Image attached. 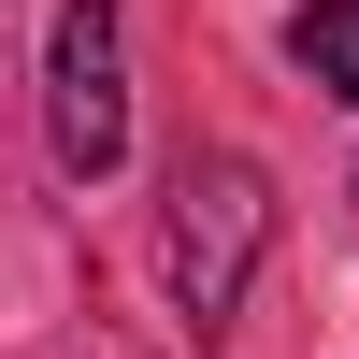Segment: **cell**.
<instances>
[{"label":"cell","mask_w":359,"mask_h":359,"mask_svg":"<svg viewBox=\"0 0 359 359\" xmlns=\"http://www.w3.org/2000/svg\"><path fill=\"white\" fill-rule=\"evenodd\" d=\"M43 130H57V172H86V187L130 158V15L115 0H57V29H43Z\"/></svg>","instance_id":"2"},{"label":"cell","mask_w":359,"mask_h":359,"mask_svg":"<svg viewBox=\"0 0 359 359\" xmlns=\"http://www.w3.org/2000/svg\"><path fill=\"white\" fill-rule=\"evenodd\" d=\"M287 57H302L331 101H359V0H302V15H287Z\"/></svg>","instance_id":"3"},{"label":"cell","mask_w":359,"mask_h":359,"mask_svg":"<svg viewBox=\"0 0 359 359\" xmlns=\"http://www.w3.org/2000/svg\"><path fill=\"white\" fill-rule=\"evenodd\" d=\"M259 245H273V172H259L245 144H187V172H172V230H158V273H172V302H187L201 331L245 316Z\"/></svg>","instance_id":"1"}]
</instances>
